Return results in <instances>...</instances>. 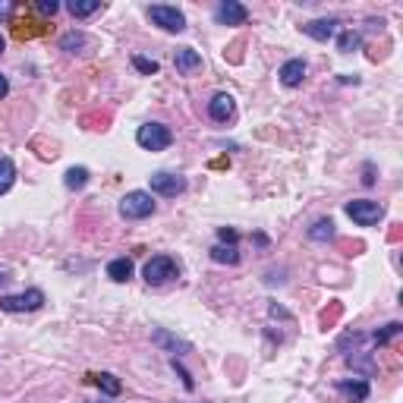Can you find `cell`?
<instances>
[{"label":"cell","mask_w":403,"mask_h":403,"mask_svg":"<svg viewBox=\"0 0 403 403\" xmlns=\"http://www.w3.org/2000/svg\"><path fill=\"white\" fill-rule=\"evenodd\" d=\"M10 95V83H7V76H0V98H7Z\"/></svg>","instance_id":"obj_29"},{"label":"cell","mask_w":403,"mask_h":403,"mask_svg":"<svg viewBox=\"0 0 403 403\" xmlns=\"http://www.w3.org/2000/svg\"><path fill=\"white\" fill-rule=\"evenodd\" d=\"M151 192H157V196H180V192L186 189V180L180 177V173H171V171H157L151 173Z\"/></svg>","instance_id":"obj_7"},{"label":"cell","mask_w":403,"mask_h":403,"mask_svg":"<svg viewBox=\"0 0 403 403\" xmlns=\"http://www.w3.org/2000/svg\"><path fill=\"white\" fill-rule=\"evenodd\" d=\"M151 341H155L157 347L173 350V353H177V350H180V353H189V343H186V341H177V337H171L167 331H161V328H157L155 334H151Z\"/></svg>","instance_id":"obj_16"},{"label":"cell","mask_w":403,"mask_h":403,"mask_svg":"<svg viewBox=\"0 0 403 403\" xmlns=\"http://www.w3.org/2000/svg\"><path fill=\"white\" fill-rule=\"evenodd\" d=\"M173 67H177L180 73H196V69H202V54L192 48H180L177 54H173Z\"/></svg>","instance_id":"obj_13"},{"label":"cell","mask_w":403,"mask_h":403,"mask_svg":"<svg viewBox=\"0 0 403 403\" xmlns=\"http://www.w3.org/2000/svg\"><path fill=\"white\" fill-rule=\"evenodd\" d=\"M101 10V0H69V13L76 19H83V16H92Z\"/></svg>","instance_id":"obj_18"},{"label":"cell","mask_w":403,"mask_h":403,"mask_svg":"<svg viewBox=\"0 0 403 403\" xmlns=\"http://www.w3.org/2000/svg\"><path fill=\"white\" fill-rule=\"evenodd\" d=\"M218 237H221V243H230V246H237L239 233H237V230H230V227H221V230H218Z\"/></svg>","instance_id":"obj_27"},{"label":"cell","mask_w":403,"mask_h":403,"mask_svg":"<svg viewBox=\"0 0 403 403\" xmlns=\"http://www.w3.org/2000/svg\"><path fill=\"white\" fill-rule=\"evenodd\" d=\"M89 378L104 391V394H110V397H117L120 391H123V384L117 381V375H110V372H101V375H89Z\"/></svg>","instance_id":"obj_17"},{"label":"cell","mask_w":403,"mask_h":403,"mask_svg":"<svg viewBox=\"0 0 403 403\" xmlns=\"http://www.w3.org/2000/svg\"><path fill=\"white\" fill-rule=\"evenodd\" d=\"M212 259L218 261V265H237L239 252L233 246H224V243H218V246H212Z\"/></svg>","instance_id":"obj_20"},{"label":"cell","mask_w":403,"mask_h":403,"mask_svg":"<svg viewBox=\"0 0 403 403\" xmlns=\"http://www.w3.org/2000/svg\"><path fill=\"white\" fill-rule=\"evenodd\" d=\"M337 391H341L350 403L369 400V381H362V378H353V381H350V378H343V381H337Z\"/></svg>","instance_id":"obj_10"},{"label":"cell","mask_w":403,"mask_h":403,"mask_svg":"<svg viewBox=\"0 0 403 403\" xmlns=\"http://www.w3.org/2000/svg\"><path fill=\"white\" fill-rule=\"evenodd\" d=\"M397 334H400V325L394 321V325H388V328H384L381 334H375V343H388L391 337H397Z\"/></svg>","instance_id":"obj_26"},{"label":"cell","mask_w":403,"mask_h":403,"mask_svg":"<svg viewBox=\"0 0 403 403\" xmlns=\"http://www.w3.org/2000/svg\"><path fill=\"white\" fill-rule=\"evenodd\" d=\"M108 277L117 280V284H126L132 277V261L130 259H114L108 265Z\"/></svg>","instance_id":"obj_15"},{"label":"cell","mask_w":403,"mask_h":403,"mask_svg":"<svg viewBox=\"0 0 403 403\" xmlns=\"http://www.w3.org/2000/svg\"><path fill=\"white\" fill-rule=\"evenodd\" d=\"M214 19H218L221 26H243V22L249 19V10L243 7V3H237V0H224V3H218V10H214Z\"/></svg>","instance_id":"obj_8"},{"label":"cell","mask_w":403,"mask_h":403,"mask_svg":"<svg viewBox=\"0 0 403 403\" xmlns=\"http://www.w3.org/2000/svg\"><path fill=\"white\" fill-rule=\"evenodd\" d=\"M132 67H136L139 73H145V76H155V73H157V63L148 60V57H142V54L132 57Z\"/></svg>","instance_id":"obj_24"},{"label":"cell","mask_w":403,"mask_h":403,"mask_svg":"<svg viewBox=\"0 0 403 403\" xmlns=\"http://www.w3.org/2000/svg\"><path fill=\"white\" fill-rule=\"evenodd\" d=\"M0 54H3V38H0Z\"/></svg>","instance_id":"obj_31"},{"label":"cell","mask_w":403,"mask_h":403,"mask_svg":"<svg viewBox=\"0 0 403 403\" xmlns=\"http://www.w3.org/2000/svg\"><path fill=\"white\" fill-rule=\"evenodd\" d=\"M347 214L359 227H372L384 218V208L378 202H372V198H353V202H347Z\"/></svg>","instance_id":"obj_4"},{"label":"cell","mask_w":403,"mask_h":403,"mask_svg":"<svg viewBox=\"0 0 403 403\" xmlns=\"http://www.w3.org/2000/svg\"><path fill=\"white\" fill-rule=\"evenodd\" d=\"M359 44H362L359 32H343L341 38H337V51H341V54H353Z\"/></svg>","instance_id":"obj_22"},{"label":"cell","mask_w":403,"mask_h":403,"mask_svg":"<svg viewBox=\"0 0 403 403\" xmlns=\"http://www.w3.org/2000/svg\"><path fill=\"white\" fill-rule=\"evenodd\" d=\"M35 10H38V13H44V16H54L57 10H60V3H57V0H38V3H35Z\"/></svg>","instance_id":"obj_25"},{"label":"cell","mask_w":403,"mask_h":403,"mask_svg":"<svg viewBox=\"0 0 403 403\" xmlns=\"http://www.w3.org/2000/svg\"><path fill=\"white\" fill-rule=\"evenodd\" d=\"M63 51H69V54H76V51H79V48H85V35L83 32H69L67 35V38H63Z\"/></svg>","instance_id":"obj_23"},{"label":"cell","mask_w":403,"mask_h":403,"mask_svg":"<svg viewBox=\"0 0 403 403\" xmlns=\"http://www.w3.org/2000/svg\"><path fill=\"white\" fill-rule=\"evenodd\" d=\"M302 32H306L309 38H315V42H328V38H334V32H337V19L306 22V26H302Z\"/></svg>","instance_id":"obj_11"},{"label":"cell","mask_w":403,"mask_h":403,"mask_svg":"<svg viewBox=\"0 0 403 403\" xmlns=\"http://www.w3.org/2000/svg\"><path fill=\"white\" fill-rule=\"evenodd\" d=\"M120 214L126 221H142V218H151L155 214V198L151 192H142V189H132L120 198Z\"/></svg>","instance_id":"obj_1"},{"label":"cell","mask_w":403,"mask_h":403,"mask_svg":"<svg viewBox=\"0 0 403 403\" xmlns=\"http://www.w3.org/2000/svg\"><path fill=\"white\" fill-rule=\"evenodd\" d=\"M16 183V164L13 157H0V196H7Z\"/></svg>","instance_id":"obj_14"},{"label":"cell","mask_w":403,"mask_h":403,"mask_svg":"<svg viewBox=\"0 0 403 403\" xmlns=\"http://www.w3.org/2000/svg\"><path fill=\"white\" fill-rule=\"evenodd\" d=\"M63 183H67V189H83V186L89 183V171H85V167H69Z\"/></svg>","instance_id":"obj_21"},{"label":"cell","mask_w":403,"mask_h":403,"mask_svg":"<svg viewBox=\"0 0 403 403\" xmlns=\"http://www.w3.org/2000/svg\"><path fill=\"white\" fill-rule=\"evenodd\" d=\"M208 114H212V120H218V123H227L233 117V98L230 95H214L212 101H208Z\"/></svg>","instance_id":"obj_12"},{"label":"cell","mask_w":403,"mask_h":403,"mask_svg":"<svg viewBox=\"0 0 403 403\" xmlns=\"http://www.w3.org/2000/svg\"><path fill=\"white\" fill-rule=\"evenodd\" d=\"M142 274H145V280L148 284H167V280H173L180 274V268H177V261L171 259V255H155V259H148L145 261V268H142Z\"/></svg>","instance_id":"obj_3"},{"label":"cell","mask_w":403,"mask_h":403,"mask_svg":"<svg viewBox=\"0 0 403 403\" xmlns=\"http://www.w3.org/2000/svg\"><path fill=\"white\" fill-rule=\"evenodd\" d=\"M148 19L155 22V26H161L164 32H183L186 28V16L180 13L177 7H167V3H155V7H148Z\"/></svg>","instance_id":"obj_6"},{"label":"cell","mask_w":403,"mask_h":403,"mask_svg":"<svg viewBox=\"0 0 403 403\" xmlns=\"http://www.w3.org/2000/svg\"><path fill=\"white\" fill-rule=\"evenodd\" d=\"M3 280H7V274H0V287H3Z\"/></svg>","instance_id":"obj_30"},{"label":"cell","mask_w":403,"mask_h":403,"mask_svg":"<svg viewBox=\"0 0 403 403\" xmlns=\"http://www.w3.org/2000/svg\"><path fill=\"white\" fill-rule=\"evenodd\" d=\"M280 83L287 85V89H296V85H302V79H306V60H300V57H293V60H287L284 67H280Z\"/></svg>","instance_id":"obj_9"},{"label":"cell","mask_w":403,"mask_h":403,"mask_svg":"<svg viewBox=\"0 0 403 403\" xmlns=\"http://www.w3.org/2000/svg\"><path fill=\"white\" fill-rule=\"evenodd\" d=\"M136 142L142 145L145 151H164L167 145L173 142V136H171V130H167L164 123H145V126H139Z\"/></svg>","instance_id":"obj_2"},{"label":"cell","mask_w":403,"mask_h":403,"mask_svg":"<svg viewBox=\"0 0 403 403\" xmlns=\"http://www.w3.org/2000/svg\"><path fill=\"white\" fill-rule=\"evenodd\" d=\"M98 403H104V400H98Z\"/></svg>","instance_id":"obj_32"},{"label":"cell","mask_w":403,"mask_h":403,"mask_svg":"<svg viewBox=\"0 0 403 403\" xmlns=\"http://www.w3.org/2000/svg\"><path fill=\"white\" fill-rule=\"evenodd\" d=\"M309 239H315V243H328V239H334V221L331 218L318 221V224L309 230Z\"/></svg>","instance_id":"obj_19"},{"label":"cell","mask_w":403,"mask_h":403,"mask_svg":"<svg viewBox=\"0 0 403 403\" xmlns=\"http://www.w3.org/2000/svg\"><path fill=\"white\" fill-rule=\"evenodd\" d=\"M13 3H0V16H3V19H10V16H13Z\"/></svg>","instance_id":"obj_28"},{"label":"cell","mask_w":403,"mask_h":403,"mask_svg":"<svg viewBox=\"0 0 403 403\" xmlns=\"http://www.w3.org/2000/svg\"><path fill=\"white\" fill-rule=\"evenodd\" d=\"M44 306V293L42 290H26V293H13V296H0V309L3 312H35V309Z\"/></svg>","instance_id":"obj_5"}]
</instances>
